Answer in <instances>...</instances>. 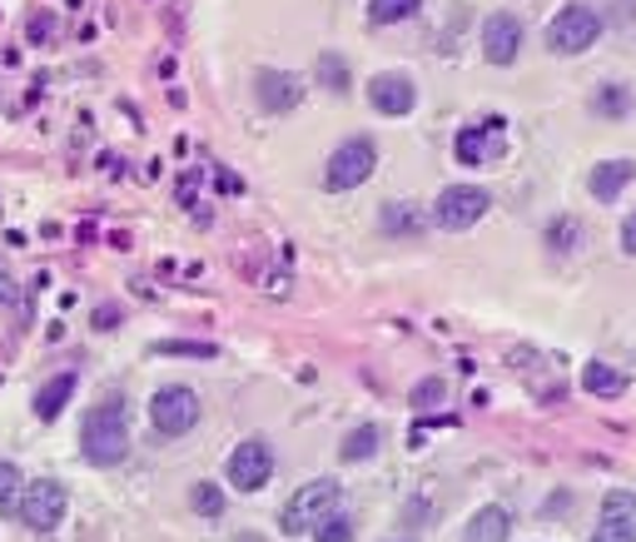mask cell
Masks as SVG:
<instances>
[{"instance_id": "13", "label": "cell", "mask_w": 636, "mask_h": 542, "mask_svg": "<svg viewBox=\"0 0 636 542\" xmlns=\"http://www.w3.org/2000/svg\"><path fill=\"white\" fill-rule=\"evenodd\" d=\"M483 55L492 65H512L522 55V21L512 11H492L483 21Z\"/></svg>"}, {"instance_id": "23", "label": "cell", "mask_w": 636, "mask_h": 542, "mask_svg": "<svg viewBox=\"0 0 636 542\" xmlns=\"http://www.w3.org/2000/svg\"><path fill=\"white\" fill-rule=\"evenodd\" d=\"M20 492H25V482H20V468L0 458V512H6V518H15Z\"/></svg>"}, {"instance_id": "7", "label": "cell", "mask_w": 636, "mask_h": 542, "mask_svg": "<svg viewBox=\"0 0 636 542\" xmlns=\"http://www.w3.org/2000/svg\"><path fill=\"white\" fill-rule=\"evenodd\" d=\"M487 210H492V194H487L483 184H447V190L433 200V210H427V214H433L437 230L463 234V230H473Z\"/></svg>"}, {"instance_id": "9", "label": "cell", "mask_w": 636, "mask_h": 542, "mask_svg": "<svg viewBox=\"0 0 636 542\" xmlns=\"http://www.w3.org/2000/svg\"><path fill=\"white\" fill-rule=\"evenodd\" d=\"M453 155H457V164H467V170L502 160L507 155V120L502 115H483L477 125H463L453 140Z\"/></svg>"}, {"instance_id": "29", "label": "cell", "mask_w": 636, "mask_h": 542, "mask_svg": "<svg viewBox=\"0 0 636 542\" xmlns=\"http://www.w3.org/2000/svg\"><path fill=\"white\" fill-rule=\"evenodd\" d=\"M50 31H55V15H35L30 21V41H50Z\"/></svg>"}, {"instance_id": "18", "label": "cell", "mask_w": 636, "mask_h": 542, "mask_svg": "<svg viewBox=\"0 0 636 542\" xmlns=\"http://www.w3.org/2000/svg\"><path fill=\"white\" fill-rule=\"evenodd\" d=\"M582 393H592V398H622V393H626V373L612 369V363H602V359L582 363Z\"/></svg>"}, {"instance_id": "8", "label": "cell", "mask_w": 636, "mask_h": 542, "mask_svg": "<svg viewBox=\"0 0 636 542\" xmlns=\"http://www.w3.org/2000/svg\"><path fill=\"white\" fill-rule=\"evenodd\" d=\"M274 472H278V458H274V448H268V438H244L234 453H229V463H224V478H229V488H234V492L268 488Z\"/></svg>"}, {"instance_id": "10", "label": "cell", "mask_w": 636, "mask_h": 542, "mask_svg": "<svg viewBox=\"0 0 636 542\" xmlns=\"http://www.w3.org/2000/svg\"><path fill=\"white\" fill-rule=\"evenodd\" d=\"M368 105H373V115H383V120H403V115L417 110V85L413 75L403 71H383L368 81Z\"/></svg>"}, {"instance_id": "25", "label": "cell", "mask_w": 636, "mask_h": 542, "mask_svg": "<svg viewBox=\"0 0 636 542\" xmlns=\"http://www.w3.org/2000/svg\"><path fill=\"white\" fill-rule=\"evenodd\" d=\"M189 508H194L199 518H219V512H224V492H219L214 482H194V488H189Z\"/></svg>"}, {"instance_id": "16", "label": "cell", "mask_w": 636, "mask_h": 542, "mask_svg": "<svg viewBox=\"0 0 636 542\" xmlns=\"http://www.w3.org/2000/svg\"><path fill=\"white\" fill-rule=\"evenodd\" d=\"M75 389H80L75 373H55V379H45V383H40V393H35V418L55 423L60 413H65V403H70V393H75Z\"/></svg>"}, {"instance_id": "21", "label": "cell", "mask_w": 636, "mask_h": 542, "mask_svg": "<svg viewBox=\"0 0 636 542\" xmlns=\"http://www.w3.org/2000/svg\"><path fill=\"white\" fill-rule=\"evenodd\" d=\"M353 532H358V522H353V512H343V508H333L328 518L314 522V542H353Z\"/></svg>"}, {"instance_id": "12", "label": "cell", "mask_w": 636, "mask_h": 542, "mask_svg": "<svg viewBox=\"0 0 636 542\" xmlns=\"http://www.w3.org/2000/svg\"><path fill=\"white\" fill-rule=\"evenodd\" d=\"M592 542H636V492L612 488L602 498V518H596Z\"/></svg>"}, {"instance_id": "15", "label": "cell", "mask_w": 636, "mask_h": 542, "mask_svg": "<svg viewBox=\"0 0 636 542\" xmlns=\"http://www.w3.org/2000/svg\"><path fill=\"white\" fill-rule=\"evenodd\" d=\"M507 538H512V512H507L502 502L477 508L463 528V542H507Z\"/></svg>"}, {"instance_id": "5", "label": "cell", "mask_w": 636, "mask_h": 542, "mask_svg": "<svg viewBox=\"0 0 636 542\" xmlns=\"http://www.w3.org/2000/svg\"><path fill=\"white\" fill-rule=\"evenodd\" d=\"M149 423H155V438H184L199 423V393L189 383H165L149 398Z\"/></svg>"}, {"instance_id": "3", "label": "cell", "mask_w": 636, "mask_h": 542, "mask_svg": "<svg viewBox=\"0 0 636 542\" xmlns=\"http://www.w3.org/2000/svg\"><path fill=\"white\" fill-rule=\"evenodd\" d=\"M602 41V15L586 0H566L562 11L547 21V51L552 55H582Z\"/></svg>"}, {"instance_id": "27", "label": "cell", "mask_w": 636, "mask_h": 542, "mask_svg": "<svg viewBox=\"0 0 636 542\" xmlns=\"http://www.w3.org/2000/svg\"><path fill=\"white\" fill-rule=\"evenodd\" d=\"M576 230H582L576 220H552V224H547V244H552V249H572Z\"/></svg>"}, {"instance_id": "30", "label": "cell", "mask_w": 636, "mask_h": 542, "mask_svg": "<svg viewBox=\"0 0 636 542\" xmlns=\"http://www.w3.org/2000/svg\"><path fill=\"white\" fill-rule=\"evenodd\" d=\"M443 403V383H433V379H427V383H417V403Z\"/></svg>"}, {"instance_id": "28", "label": "cell", "mask_w": 636, "mask_h": 542, "mask_svg": "<svg viewBox=\"0 0 636 542\" xmlns=\"http://www.w3.org/2000/svg\"><path fill=\"white\" fill-rule=\"evenodd\" d=\"M622 254H636V210L622 220Z\"/></svg>"}, {"instance_id": "2", "label": "cell", "mask_w": 636, "mask_h": 542, "mask_svg": "<svg viewBox=\"0 0 636 542\" xmlns=\"http://www.w3.org/2000/svg\"><path fill=\"white\" fill-rule=\"evenodd\" d=\"M378 170V140L373 135H348L324 164V190L328 194H348L358 184H368Z\"/></svg>"}, {"instance_id": "17", "label": "cell", "mask_w": 636, "mask_h": 542, "mask_svg": "<svg viewBox=\"0 0 636 542\" xmlns=\"http://www.w3.org/2000/svg\"><path fill=\"white\" fill-rule=\"evenodd\" d=\"M378 224H383V234H423L427 224H433V214L423 210V204H413V200H403V204H383V214H378Z\"/></svg>"}, {"instance_id": "6", "label": "cell", "mask_w": 636, "mask_h": 542, "mask_svg": "<svg viewBox=\"0 0 636 542\" xmlns=\"http://www.w3.org/2000/svg\"><path fill=\"white\" fill-rule=\"evenodd\" d=\"M65 512H70L65 482H60V478H35V482H25V492H20L15 518L25 522L30 532H55L60 522H65Z\"/></svg>"}, {"instance_id": "33", "label": "cell", "mask_w": 636, "mask_h": 542, "mask_svg": "<svg viewBox=\"0 0 636 542\" xmlns=\"http://www.w3.org/2000/svg\"><path fill=\"white\" fill-rule=\"evenodd\" d=\"M109 323H115V309H109V304H105V309L95 313V329H109Z\"/></svg>"}, {"instance_id": "1", "label": "cell", "mask_w": 636, "mask_h": 542, "mask_svg": "<svg viewBox=\"0 0 636 542\" xmlns=\"http://www.w3.org/2000/svg\"><path fill=\"white\" fill-rule=\"evenodd\" d=\"M80 453L95 468H119L129 458V398L125 393H105L89 403L80 418Z\"/></svg>"}, {"instance_id": "20", "label": "cell", "mask_w": 636, "mask_h": 542, "mask_svg": "<svg viewBox=\"0 0 636 542\" xmlns=\"http://www.w3.org/2000/svg\"><path fill=\"white\" fill-rule=\"evenodd\" d=\"M417 11H423V0H368V21H373V25L413 21Z\"/></svg>"}, {"instance_id": "19", "label": "cell", "mask_w": 636, "mask_h": 542, "mask_svg": "<svg viewBox=\"0 0 636 542\" xmlns=\"http://www.w3.org/2000/svg\"><path fill=\"white\" fill-rule=\"evenodd\" d=\"M632 105H636V95L626 91L622 81L596 85V95H592V110L602 115V120H626V115H632Z\"/></svg>"}, {"instance_id": "22", "label": "cell", "mask_w": 636, "mask_h": 542, "mask_svg": "<svg viewBox=\"0 0 636 542\" xmlns=\"http://www.w3.org/2000/svg\"><path fill=\"white\" fill-rule=\"evenodd\" d=\"M373 453H378V428H373V423H363V428H353L343 438L338 458H343V463H363V458H373Z\"/></svg>"}, {"instance_id": "26", "label": "cell", "mask_w": 636, "mask_h": 542, "mask_svg": "<svg viewBox=\"0 0 636 542\" xmlns=\"http://www.w3.org/2000/svg\"><path fill=\"white\" fill-rule=\"evenodd\" d=\"M318 81H324L328 91L343 95V91H348V65H343V55H318Z\"/></svg>"}, {"instance_id": "11", "label": "cell", "mask_w": 636, "mask_h": 542, "mask_svg": "<svg viewBox=\"0 0 636 542\" xmlns=\"http://www.w3.org/2000/svg\"><path fill=\"white\" fill-rule=\"evenodd\" d=\"M254 95L264 115H294L304 105V75L294 71H258L254 75Z\"/></svg>"}, {"instance_id": "24", "label": "cell", "mask_w": 636, "mask_h": 542, "mask_svg": "<svg viewBox=\"0 0 636 542\" xmlns=\"http://www.w3.org/2000/svg\"><path fill=\"white\" fill-rule=\"evenodd\" d=\"M159 359H214V343H194V339H159L155 343Z\"/></svg>"}, {"instance_id": "31", "label": "cell", "mask_w": 636, "mask_h": 542, "mask_svg": "<svg viewBox=\"0 0 636 542\" xmlns=\"http://www.w3.org/2000/svg\"><path fill=\"white\" fill-rule=\"evenodd\" d=\"M0 299H6L10 309H20V294H15V284L6 279V269H0Z\"/></svg>"}, {"instance_id": "32", "label": "cell", "mask_w": 636, "mask_h": 542, "mask_svg": "<svg viewBox=\"0 0 636 542\" xmlns=\"http://www.w3.org/2000/svg\"><path fill=\"white\" fill-rule=\"evenodd\" d=\"M219 184H224V190H229V194H244V180H234V174H229V170H224V174H219Z\"/></svg>"}, {"instance_id": "4", "label": "cell", "mask_w": 636, "mask_h": 542, "mask_svg": "<svg viewBox=\"0 0 636 542\" xmlns=\"http://www.w3.org/2000/svg\"><path fill=\"white\" fill-rule=\"evenodd\" d=\"M333 508H343V488H338L333 478H308L304 488H294V498L284 502L278 528H284L288 538H304V532H314V522L328 518Z\"/></svg>"}, {"instance_id": "14", "label": "cell", "mask_w": 636, "mask_h": 542, "mask_svg": "<svg viewBox=\"0 0 636 542\" xmlns=\"http://www.w3.org/2000/svg\"><path fill=\"white\" fill-rule=\"evenodd\" d=\"M636 180V160H626V155H616V160H596V170H592V194L602 204H612V200H622L626 194V184Z\"/></svg>"}]
</instances>
